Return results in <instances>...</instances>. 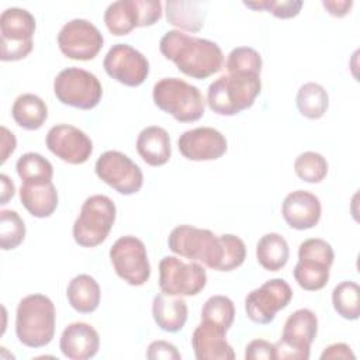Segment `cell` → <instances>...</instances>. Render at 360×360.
<instances>
[{
  "label": "cell",
  "instance_id": "7402d4cb",
  "mask_svg": "<svg viewBox=\"0 0 360 360\" xmlns=\"http://www.w3.org/2000/svg\"><path fill=\"white\" fill-rule=\"evenodd\" d=\"M59 349L70 360H87L97 354L100 336L91 325L73 322L63 329L59 339Z\"/></svg>",
  "mask_w": 360,
  "mask_h": 360
},
{
  "label": "cell",
  "instance_id": "ab89813d",
  "mask_svg": "<svg viewBox=\"0 0 360 360\" xmlns=\"http://www.w3.org/2000/svg\"><path fill=\"white\" fill-rule=\"evenodd\" d=\"M146 357L150 360H180L181 354L173 343L166 340H153L148 346Z\"/></svg>",
  "mask_w": 360,
  "mask_h": 360
},
{
  "label": "cell",
  "instance_id": "52a82bcc",
  "mask_svg": "<svg viewBox=\"0 0 360 360\" xmlns=\"http://www.w3.org/2000/svg\"><path fill=\"white\" fill-rule=\"evenodd\" d=\"M335 252L329 242L321 238L304 240L298 248V262L294 267V278L305 291L322 290L329 280Z\"/></svg>",
  "mask_w": 360,
  "mask_h": 360
},
{
  "label": "cell",
  "instance_id": "cb8c5ba5",
  "mask_svg": "<svg viewBox=\"0 0 360 360\" xmlns=\"http://www.w3.org/2000/svg\"><path fill=\"white\" fill-rule=\"evenodd\" d=\"M136 152L149 166L158 167L166 165L172 156L167 131L158 125L143 128L136 138Z\"/></svg>",
  "mask_w": 360,
  "mask_h": 360
},
{
  "label": "cell",
  "instance_id": "f35d334b",
  "mask_svg": "<svg viewBox=\"0 0 360 360\" xmlns=\"http://www.w3.org/2000/svg\"><path fill=\"white\" fill-rule=\"evenodd\" d=\"M246 360H276L274 345L264 339H255L245 349Z\"/></svg>",
  "mask_w": 360,
  "mask_h": 360
},
{
  "label": "cell",
  "instance_id": "4dcf8cb0",
  "mask_svg": "<svg viewBox=\"0 0 360 360\" xmlns=\"http://www.w3.org/2000/svg\"><path fill=\"white\" fill-rule=\"evenodd\" d=\"M332 304L338 315L356 321L360 315V287L354 281H342L332 291Z\"/></svg>",
  "mask_w": 360,
  "mask_h": 360
},
{
  "label": "cell",
  "instance_id": "60d3db41",
  "mask_svg": "<svg viewBox=\"0 0 360 360\" xmlns=\"http://www.w3.org/2000/svg\"><path fill=\"white\" fill-rule=\"evenodd\" d=\"M329 359H356L354 353L352 352L350 346L346 343H333L323 349L321 353V360H329Z\"/></svg>",
  "mask_w": 360,
  "mask_h": 360
},
{
  "label": "cell",
  "instance_id": "74e56055",
  "mask_svg": "<svg viewBox=\"0 0 360 360\" xmlns=\"http://www.w3.org/2000/svg\"><path fill=\"white\" fill-rule=\"evenodd\" d=\"M224 238V260L221 271H232L240 267L246 259V246L243 240L232 233H222Z\"/></svg>",
  "mask_w": 360,
  "mask_h": 360
},
{
  "label": "cell",
  "instance_id": "b9f144b4",
  "mask_svg": "<svg viewBox=\"0 0 360 360\" xmlns=\"http://www.w3.org/2000/svg\"><path fill=\"white\" fill-rule=\"evenodd\" d=\"M325 10L333 17H345L353 7V0H322Z\"/></svg>",
  "mask_w": 360,
  "mask_h": 360
},
{
  "label": "cell",
  "instance_id": "4316f807",
  "mask_svg": "<svg viewBox=\"0 0 360 360\" xmlns=\"http://www.w3.org/2000/svg\"><path fill=\"white\" fill-rule=\"evenodd\" d=\"M66 297L75 311L80 314H91L100 305L101 290L94 277L79 274L69 281Z\"/></svg>",
  "mask_w": 360,
  "mask_h": 360
},
{
  "label": "cell",
  "instance_id": "8992f818",
  "mask_svg": "<svg viewBox=\"0 0 360 360\" xmlns=\"http://www.w3.org/2000/svg\"><path fill=\"white\" fill-rule=\"evenodd\" d=\"M117 217L114 201L104 194H94L84 200L73 224V239L79 246L96 248L101 245Z\"/></svg>",
  "mask_w": 360,
  "mask_h": 360
},
{
  "label": "cell",
  "instance_id": "5bb4252c",
  "mask_svg": "<svg viewBox=\"0 0 360 360\" xmlns=\"http://www.w3.org/2000/svg\"><path fill=\"white\" fill-rule=\"evenodd\" d=\"M94 170L100 180L124 195L135 194L143 186L141 167L120 150L101 153L96 160Z\"/></svg>",
  "mask_w": 360,
  "mask_h": 360
},
{
  "label": "cell",
  "instance_id": "6da1fadb",
  "mask_svg": "<svg viewBox=\"0 0 360 360\" xmlns=\"http://www.w3.org/2000/svg\"><path fill=\"white\" fill-rule=\"evenodd\" d=\"M159 49L166 59L191 79L204 80L218 73L224 66V53L217 42L179 30L165 32Z\"/></svg>",
  "mask_w": 360,
  "mask_h": 360
},
{
  "label": "cell",
  "instance_id": "836d02e7",
  "mask_svg": "<svg viewBox=\"0 0 360 360\" xmlns=\"http://www.w3.org/2000/svg\"><path fill=\"white\" fill-rule=\"evenodd\" d=\"M294 172L302 181L321 183L328 174V162L321 153L307 150L295 158Z\"/></svg>",
  "mask_w": 360,
  "mask_h": 360
},
{
  "label": "cell",
  "instance_id": "5b68a950",
  "mask_svg": "<svg viewBox=\"0 0 360 360\" xmlns=\"http://www.w3.org/2000/svg\"><path fill=\"white\" fill-rule=\"evenodd\" d=\"M153 103L179 122L198 121L205 111V100L198 87L179 77H163L155 83Z\"/></svg>",
  "mask_w": 360,
  "mask_h": 360
},
{
  "label": "cell",
  "instance_id": "d590c367",
  "mask_svg": "<svg viewBox=\"0 0 360 360\" xmlns=\"http://www.w3.org/2000/svg\"><path fill=\"white\" fill-rule=\"evenodd\" d=\"M263 60L260 53L250 46L233 48L225 62L228 73H250L260 75Z\"/></svg>",
  "mask_w": 360,
  "mask_h": 360
},
{
  "label": "cell",
  "instance_id": "ba28073f",
  "mask_svg": "<svg viewBox=\"0 0 360 360\" xmlns=\"http://www.w3.org/2000/svg\"><path fill=\"white\" fill-rule=\"evenodd\" d=\"M35 28V18L28 10L6 8L0 15V59L15 62L28 56L34 46Z\"/></svg>",
  "mask_w": 360,
  "mask_h": 360
},
{
  "label": "cell",
  "instance_id": "2e32d148",
  "mask_svg": "<svg viewBox=\"0 0 360 360\" xmlns=\"http://www.w3.org/2000/svg\"><path fill=\"white\" fill-rule=\"evenodd\" d=\"M104 44L100 30L84 18L68 21L58 34V46L60 52L73 60L94 59Z\"/></svg>",
  "mask_w": 360,
  "mask_h": 360
},
{
  "label": "cell",
  "instance_id": "83f0119b",
  "mask_svg": "<svg viewBox=\"0 0 360 360\" xmlns=\"http://www.w3.org/2000/svg\"><path fill=\"white\" fill-rule=\"evenodd\" d=\"M11 117L17 125L27 131L39 129L48 118L45 101L32 93L20 94L11 107Z\"/></svg>",
  "mask_w": 360,
  "mask_h": 360
},
{
  "label": "cell",
  "instance_id": "603a6c76",
  "mask_svg": "<svg viewBox=\"0 0 360 360\" xmlns=\"http://www.w3.org/2000/svg\"><path fill=\"white\" fill-rule=\"evenodd\" d=\"M20 200L32 217L48 218L58 207V191L52 180L22 181L20 187Z\"/></svg>",
  "mask_w": 360,
  "mask_h": 360
},
{
  "label": "cell",
  "instance_id": "9c48e42d",
  "mask_svg": "<svg viewBox=\"0 0 360 360\" xmlns=\"http://www.w3.org/2000/svg\"><path fill=\"white\" fill-rule=\"evenodd\" d=\"M318 318L314 311L300 308L285 321L281 338L274 345L276 360H308L316 338Z\"/></svg>",
  "mask_w": 360,
  "mask_h": 360
},
{
  "label": "cell",
  "instance_id": "9a60e30c",
  "mask_svg": "<svg viewBox=\"0 0 360 360\" xmlns=\"http://www.w3.org/2000/svg\"><path fill=\"white\" fill-rule=\"evenodd\" d=\"M292 300V290L284 278H271L259 288L252 290L245 298L246 316L260 325L274 321L276 314Z\"/></svg>",
  "mask_w": 360,
  "mask_h": 360
},
{
  "label": "cell",
  "instance_id": "277c9868",
  "mask_svg": "<svg viewBox=\"0 0 360 360\" xmlns=\"http://www.w3.org/2000/svg\"><path fill=\"white\" fill-rule=\"evenodd\" d=\"M167 246L173 253L184 259L221 271L225 248L222 235H215L210 229L193 225H179L172 229Z\"/></svg>",
  "mask_w": 360,
  "mask_h": 360
},
{
  "label": "cell",
  "instance_id": "ffe728a7",
  "mask_svg": "<svg viewBox=\"0 0 360 360\" xmlns=\"http://www.w3.org/2000/svg\"><path fill=\"white\" fill-rule=\"evenodd\" d=\"M322 214L319 198L307 191L295 190L285 195L281 204V215L287 225L297 231L311 229L318 225Z\"/></svg>",
  "mask_w": 360,
  "mask_h": 360
},
{
  "label": "cell",
  "instance_id": "44dd1931",
  "mask_svg": "<svg viewBox=\"0 0 360 360\" xmlns=\"http://www.w3.org/2000/svg\"><path fill=\"white\" fill-rule=\"evenodd\" d=\"M224 328L201 321L191 335V346L197 360H233L235 352L226 342Z\"/></svg>",
  "mask_w": 360,
  "mask_h": 360
},
{
  "label": "cell",
  "instance_id": "7bdbcfd3",
  "mask_svg": "<svg viewBox=\"0 0 360 360\" xmlns=\"http://www.w3.org/2000/svg\"><path fill=\"white\" fill-rule=\"evenodd\" d=\"M17 139L13 132L6 127H1V165L8 159V156L15 150Z\"/></svg>",
  "mask_w": 360,
  "mask_h": 360
},
{
  "label": "cell",
  "instance_id": "e575fe53",
  "mask_svg": "<svg viewBox=\"0 0 360 360\" xmlns=\"http://www.w3.org/2000/svg\"><path fill=\"white\" fill-rule=\"evenodd\" d=\"M25 238V225L17 211H0V248L11 250L18 248Z\"/></svg>",
  "mask_w": 360,
  "mask_h": 360
},
{
  "label": "cell",
  "instance_id": "f546056e",
  "mask_svg": "<svg viewBox=\"0 0 360 360\" xmlns=\"http://www.w3.org/2000/svg\"><path fill=\"white\" fill-rule=\"evenodd\" d=\"M300 114L308 120H319L329 107V96L323 86L315 82L304 83L295 97Z\"/></svg>",
  "mask_w": 360,
  "mask_h": 360
},
{
  "label": "cell",
  "instance_id": "ee69618b",
  "mask_svg": "<svg viewBox=\"0 0 360 360\" xmlns=\"http://www.w3.org/2000/svg\"><path fill=\"white\" fill-rule=\"evenodd\" d=\"M0 183H1V197H0V204L4 205L8 202V200H11L14 197L15 193V187L14 183L10 180V177L7 174H0Z\"/></svg>",
  "mask_w": 360,
  "mask_h": 360
},
{
  "label": "cell",
  "instance_id": "ac0fdd59",
  "mask_svg": "<svg viewBox=\"0 0 360 360\" xmlns=\"http://www.w3.org/2000/svg\"><path fill=\"white\" fill-rule=\"evenodd\" d=\"M46 148L60 160L69 165H82L93 153V142L82 129L69 125H53L45 138Z\"/></svg>",
  "mask_w": 360,
  "mask_h": 360
},
{
  "label": "cell",
  "instance_id": "d4e9b609",
  "mask_svg": "<svg viewBox=\"0 0 360 360\" xmlns=\"http://www.w3.org/2000/svg\"><path fill=\"white\" fill-rule=\"evenodd\" d=\"M152 315L156 325L165 332H179L187 322L188 308L180 295L159 292L152 301Z\"/></svg>",
  "mask_w": 360,
  "mask_h": 360
},
{
  "label": "cell",
  "instance_id": "e0dca14e",
  "mask_svg": "<svg viewBox=\"0 0 360 360\" xmlns=\"http://www.w3.org/2000/svg\"><path fill=\"white\" fill-rule=\"evenodd\" d=\"M103 68L111 79L128 87L141 86L149 75L146 56L129 44L112 45L104 56Z\"/></svg>",
  "mask_w": 360,
  "mask_h": 360
},
{
  "label": "cell",
  "instance_id": "8fae6325",
  "mask_svg": "<svg viewBox=\"0 0 360 360\" xmlns=\"http://www.w3.org/2000/svg\"><path fill=\"white\" fill-rule=\"evenodd\" d=\"M159 0H118L104 11L107 30L117 37L127 35L139 27H150L162 18Z\"/></svg>",
  "mask_w": 360,
  "mask_h": 360
},
{
  "label": "cell",
  "instance_id": "7c38bea8",
  "mask_svg": "<svg viewBox=\"0 0 360 360\" xmlns=\"http://www.w3.org/2000/svg\"><path fill=\"white\" fill-rule=\"evenodd\" d=\"M205 284L207 271L198 262L165 256L159 263V287L165 294L191 297L200 294Z\"/></svg>",
  "mask_w": 360,
  "mask_h": 360
},
{
  "label": "cell",
  "instance_id": "4fadbf2b",
  "mask_svg": "<svg viewBox=\"0 0 360 360\" xmlns=\"http://www.w3.org/2000/svg\"><path fill=\"white\" fill-rule=\"evenodd\" d=\"M110 260L117 276L129 285H143L150 277L146 248L136 236L118 238L110 248Z\"/></svg>",
  "mask_w": 360,
  "mask_h": 360
},
{
  "label": "cell",
  "instance_id": "d6986e66",
  "mask_svg": "<svg viewBox=\"0 0 360 360\" xmlns=\"http://www.w3.org/2000/svg\"><path fill=\"white\" fill-rule=\"evenodd\" d=\"M180 153L193 162L217 160L228 149L225 136L215 128L198 127L184 131L177 139Z\"/></svg>",
  "mask_w": 360,
  "mask_h": 360
},
{
  "label": "cell",
  "instance_id": "d6a6232c",
  "mask_svg": "<svg viewBox=\"0 0 360 360\" xmlns=\"http://www.w3.org/2000/svg\"><path fill=\"white\" fill-rule=\"evenodd\" d=\"M235 319V305L233 301L226 295H212L210 297L201 309V321L211 322L229 330Z\"/></svg>",
  "mask_w": 360,
  "mask_h": 360
},
{
  "label": "cell",
  "instance_id": "f1b7e54d",
  "mask_svg": "<svg viewBox=\"0 0 360 360\" xmlns=\"http://www.w3.org/2000/svg\"><path fill=\"white\" fill-rule=\"evenodd\" d=\"M290 257V248L284 236L277 232L263 235L256 245V259L269 271L281 270Z\"/></svg>",
  "mask_w": 360,
  "mask_h": 360
},
{
  "label": "cell",
  "instance_id": "3957f363",
  "mask_svg": "<svg viewBox=\"0 0 360 360\" xmlns=\"http://www.w3.org/2000/svg\"><path fill=\"white\" fill-rule=\"evenodd\" d=\"M262 91L260 75L226 73L207 90V104L218 115H236L253 105Z\"/></svg>",
  "mask_w": 360,
  "mask_h": 360
},
{
  "label": "cell",
  "instance_id": "8d00e7d4",
  "mask_svg": "<svg viewBox=\"0 0 360 360\" xmlns=\"http://www.w3.org/2000/svg\"><path fill=\"white\" fill-rule=\"evenodd\" d=\"M243 6L256 11L271 13L277 18L297 17L304 6L301 0H260V1H243Z\"/></svg>",
  "mask_w": 360,
  "mask_h": 360
},
{
  "label": "cell",
  "instance_id": "1f68e13d",
  "mask_svg": "<svg viewBox=\"0 0 360 360\" xmlns=\"http://www.w3.org/2000/svg\"><path fill=\"white\" fill-rule=\"evenodd\" d=\"M15 170L21 181H42L53 177L52 163L35 152L21 155L15 163Z\"/></svg>",
  "mask_w": 360,
  "mask_h": 360
},
{
  "label": "cell",
  "instance_id": "484cf974",
  "mask_svg": "<svg viewBox=\"0 0 360 360\" xmlns=\"http://www.w3.org/2000/svg\"><path fill=\"white\" fill-rule=\"evenodd\" d=\"M165 7L167 22L177 27L179 31L198 32L202 30L208 7L207 1L167 0Z\"/></svg>",
  "mask_w": 360,
  "mask_h": 360
},
{
  "label": "cell",
  "instance_id": "7a4b0ae2",
  "mask_svg": "<svg viewBox=\"0 0 360 360\" xmlns=\"http://www.w3.org/2000/svg\"><path fill=\"white\" fill-rule=\"evenodd\" d=\"M55 305L44 294H30L17 305L15 335L27 347L48 346L55 336Z\"/></svg>",
  "mask_w": 360,
  "mask_h": 360
},
{
  "label": "cell",
  "instance_id": "30bf717a",
  "mask_svg": "<svg viewBox=\"0 0 360 360\" xmlns=\"http://www.w3.org/2000/svg\"><path fill=\"white\" fill-rule=\"evenodd\" d=\"M56 98L79 110L94 108L103 97V87L96 75L80 68H66L53 80Z\"/></svg>",
  "mask_w": 360,
  "mask_h": 360
}]
</instances>
